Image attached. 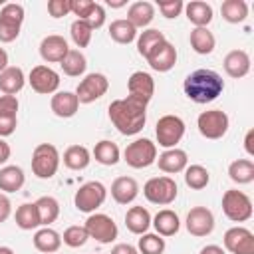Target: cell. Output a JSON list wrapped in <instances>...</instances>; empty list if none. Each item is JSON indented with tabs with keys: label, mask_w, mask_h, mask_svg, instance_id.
Masks as SVG:
<instances>
[{
	"label": "cell",
	"mask_w": 254,
	"mask_h": 254,
	"mask_svg": "<svg viewBox=\"0 0 254 254\" xmlns=\"http://www.w3.org/2000/svg\"><path fill=\"white\" fill-rule=\"evenodd\" d=\"M107 113L121 135H137L147 123V103L133 95L111 101Z\"/></svg>",
	"instance_id": "6da1fadb"
},
{
	"label": "cell",
	"mask_w": 254,
	"mask_h": 254,
	"mask_svg": "<svg viewBox=\"0 0 254 254\" xmlns=\"http://www.w3.org/2000/svg\"><path fill=\"white\" fill-rule=\"evenodd\" d=\"M185 95L194 103H210L224 91V79L214 69H194L185 77Z\"/></svg>",
	"instance_id": "7a4b0ae2"
},
{
	"label": "cell",
	"mask_w": 254,
	"mask_h": 254,
	"mask_svg": "<svg viewBox=\"0 0 254 254\" xmlns=\"http://www.w3.org/2000/svg\"><path fill=\"white\" fill-rule=\"evenodd\" d=\"M60 151L52 143H40L32 153V173L38 179H52L60 169Z\"/></svg>",
	"instance_id": "3957f363"
},
{
	"label": "cell",
	"mask_w": 254,
	"mask_h": 254,
	"mask_svg": "<svg viewBox=\"0 0 254 254\" xmlns=\"http://www.w3.org/2000/svg\"><path fill=\"white\" fill-rule=\"evenodd\" d=\"M222 212L232 222H246L252 218L254 206L246 192L238 189H230L222 194Z\"/></svg>",
	"instance_id": "277c9868"
},
{
	"label": "cell",
	"mask_w": 254,
	"mask_h": 254,
	"mask_svg": "<svg viewBox=\"0 0 254 254\" xmlns=\"http://www.w3.org/2000/svg\"><path fill=\"white\" fill-rule=\"evenodd\" d=\"M143 194L149 202L167 206V204L175 202V198L179 194V187H177L175 179H171L167 175L165 177H153L143 185Z\"/></svg>",
	"instance_id": "5b68a950"
},
{
	"label": "cell",
	"mask_w": 254,
	"mask_h": 254,
	"mask_svg": "<svg viewBox=\"0 0 254 254\" xmlns=\"http://www.w3.org/2000/svg\"><path fill=\"white\" fill-rule=\"evenodd\" d=\"M123 161L133 169H147L157 161V145L151 139H135L123 151Z\"/></svg>",
	"instance_id": "8992f818"
},
{
	"label": "cell",
	"mask_w": 254,
	"mask_h": 254,
	"mask_svg": "<svg viewBox=\"0 0 254 254\" xmlns=\"http://www.w3.org/2000/svg\"><path fill=\"white\" fill-rule=\"evenodd\" d=\"M107 198V189L103 183L99 181H89L85 185H81L77 190H75V196H73V204L79 212H95Z\"/></svg>",
	"instance_id": "52a82bcc"
},
{
	"label": "cell",
	"mask_w": 254,
	"mask_h": 254,
	"mask_svg": "<svg viewBox=\"0 0 254 254\" xmlns=\"http://www.w3.org/2000/svg\"><path fill=\"white\" fill-rule=\"evenodd\" d=\"M24 22V6L16 2H8L0 10V42L10 44L20 36Z\"/></svg>",
	"instance_id": "ba28073f"
},
{
	"label": "cell",
	"mask_w": 254,
	"mask_h": 254,
	"mask_svg": "<svg viewBox=\"0 0 254 254\" xmlns=\"http://www.w3.org/2000/svg\"><path fill=\"white\" fill-rule=\"evenodd\" d=\"M196 127H198V133L206 139H222L230 127V119L228 115L222 111V109H208V111H202L196 119Z\"/></svg>",
	"instance_id": "9c48e42d"
},
{
	"label": "cell",
	"mask_w": 254,
	"mask_h": 254,
	"mask_svg": "<svg viewBox=\"0 0 254 254\" xmlns=\"http://www.w3.org/2000/svg\"><path fill=\"white\" fill-rule=\"evenodd\" d=\"M155 135H157V143L165 149H175L177 143L183 139L185 135V121L179 115H163L159 117L157 125H155Z\"/></svg>",
	"instance_id": "30bf717a"
},
{
	"label": "cell",
	"mask_w": 254,
	"mask_h": 254,
	"mask_svg": "<svg viewBox=\"0 0 254 254\" xmlns=\"http://www.w3.org/2000/svg\"><path fill=\"white\" fill-rule=\"evenodd\" d=\"M83 226H85L89 238L97 240L99 244H111L119 234L115 220L103 212H91Z\"/></svg>",
	"instance_id": "8fae6325"
},
{
	"label": "cell",
	"mask_w": 254,
	"mask_h": 254,
	"mask_svg": "<svg viewBox=\"0 0 254 254\" xmlns=\"http://www.w3.org/2000/svg\"><path fill=\"white\" fill-rule=\"evenodd\" d=\"M109 89V79L99 73V71H93V73H87L75 87V95H77V101L79 103H93L97 101L99 97H103Z\"/></svg>",
	"instance_id": "7c38bea8"
},
{
	"label": "cell",
	"mask_w": 254,
	"mask_h": 254,
	"mask_svg": "<svg viewBox=\"0 0 254 254\" xmlns=\"http://www.w3.org/2000/svg\"><path fill=\"white\" fill-rule=\"evenodd\" d=\"M28 81L32 85V89L36 93H42V95H50V93H56L58 87H60V73L54 71L50 65H34L30 75H28Z\"/></svg>",
	"instance_id": "4fadbf2b"
},
{
	"label": "cell",
	"mask_w": 254,
	"mask_h": 254,
	"mask_svg": "<svg viewBox=\"0 0 254 254\" xmlns=\"http://www.w3.org/2000/svg\"><path fill=\"white\" fill-rule=\"evenodd\" d=\"M185 226L196 238L208 236L214 230V214L206 206H192L189 210V214H187Z\"/></svg>",
	"instance_id": "5bb4252c"
},
{
	"label": "cell",
	"mask_w": 254,
	"mask_h": 254,
	"mask_svg": "<svg viewBox=\"0 0 254 254\" xmlns=\"http://www.w3.org/2000/svg\"><path fill=\"white\" fill-rule=\"evenodd\" d=\"M145 60H147V64L151 65V69L165 73V71L173 69L175 64H177V48H175L169 40H165V42L157 44V46L147 54Z\"/></svg>",
	"instance_id": "9a60e30c"
},
{
	"label": "cell",
	"mask_w": 254,
	"mask_h": 254,
	"mask_svg": "<svg viewBox=\"0 0 254 254\" xmlns=\"http://www.w3.org/2000/svg\"><path fill=\"white\" fill-rule=\"evenodd\" d=\"M224 248L232 254H254V234L244 226H232L224 232Z\"/></svg>",
	"instance_id": "2e32d148"
},
{
	"label": "cell",
	"mask_w": 254,
	"mask_h": 254,
	"mask_svg": "<svg viewBox=\"0 0 254 254\" xmlns=\"http://www.w3.org/2000/svg\"><path fill=\"white\" fill-rule=\"evenodd\" d=\"M67 52H69V46L64 36L50 34L40 42V56L48 64H60Z\"/></svg>",
	"instance_id": "e0dca14e"
},
{
	"label": "cell",
	"mask_w": 254,
	"mask_h": 254,
	"mask_svg": "<svg viewBox=\"0 0 254 254\" xmlns=\"http://www.w3.org/2000/svg\"><path fill=\"white\" fill-rule=\"evenodd\" d=\"M127 91H129V95L141 99L143 103H149L155 95V81H153L151 73L133 71L131 77L127 79Z\"/></svg>",
	"instance_id": "ac0fdd59"
},
{
	"label": "cell",
	"mask_w": 254,
	"mask_h": 254,
	"mask_svg": "<svg viewBox=\"0 0 254 254\" xmlns=\"http://www.w3.org/2000/svg\"><path fill=\"white\" fill-rule=\"evenodd\" d=\"M50 107H52L54 115H58L62 119H69V117H73L77 113L79 101H77L75 91H56L52 95Z\"/></svg>",
	"instance_id": "d6986e66"
},
{
	"label": "cell",
	"mask_w": 254,
	"mask_h": 254,
	"mask_svg": "<svg viewBox=\"0 0 254 254\" xmlns=\"http://www.w3.org/2000/svg\"><path fill=\"white\" fill-rule=\"evenodd\" d=\"M157 165H159V169L163 171V173H169V175H175V173H181V171H185L187 169V165H189V155H187V151H183V149H165L161 155H159V159L155 161Z\"/></svg>",
	"instance_id": "ffe728a7"
},
{
	"label": "cell",
	"mask_w": 254,
	"mask_h": 254,
	"mask_svg": "<svg viewBox=\"0 0 254 254\" xmlns=\"http://www.w3.org/2000/svg\"><path fill=\"white\" fill-rule=\"evenodd\" d=\"M222 65H224V71L230 77L240 79V77L248 75V71H250V56L244 50H232L224 56Z\"/></svg>",
	"instance_id": "44dd1931"
},
{
	"label": "cell",
	"mask_w": 254,
	"mask_h": 254,
	"mask_svg": "<svg viewBox=\"0 0 254 254\" xmlns=\"http://www.w3.org/2000/svg\"><path fill=\"white\" fill-rule=\"evenodd\" d=\"M139 194V185L133 177H117L111 183V196L117 204H129L137 198Z\"/></svg>",
	"instance_id": "7402d4cb"
},
{
	"label": "cell",
	"mask_w": 254,
	"mask_h": 254,
	"mask_svg": "<svg viewBox=\"0 0 254 254\" xmlns=\"http://www.w3.org/2000/svg\"><path fill=\"white\" fill-rule=\"evenodd\" d=\"M155 18V6L147 0H139V2H133L127 10V22L133 26V28H147Z\"/></svg>",
	"instance_id": "603a6c76"
},
{
	"label": "cell",
	"mask_w": 254,
	"mask_h": 254,
	"mask_svg": "<svg viewBox=\"0 0 254 254\" xmlns=\"http://www.w3.org/2000/svg\"><path fill=\"white\" fill-rule=\"evenodd\" d=\"M185 14H187L189 22L194 24V28H206L214 18L212 6L202 0H192V2L185 4Z\"/></svg>",
	"instance_id": "cb8c5ba5"
},
{
	"label": "cell",
	"mask_w": 254,
	"mask_h": 254,
	"mask_svg": "<svg viewBox=\"0 0 254 254\" xmlns=\"http://www.w3.org/2000/svg\"><path fill=\"white\" fill-rule=\"evenodd\" d=\"M151 212L145 208V206H131L127 212H125V226L129 232L133 234H145L151 226Z\"/></svg>",
	"instance_id": "d4e9b609"
},
{
	"label": "cell",
	"mask_w": 254,
	"mask_h": 254,
	"mask_svg": "<svg viewBox=\"0 0 254 254\" xmlns=\"http://www.w3.org/2000/svg\"><path fill=\"white\" fill-rule=\"evenodd\" d=\"M24 83H26V75L18 65H8L0 73V91L4 95H16L18 91H22Z\"/></svg>",
	"instance_id": "484cf974"
},
{
	"label": "cell",
	"mask_w": 254,
	"mask_h": 254,
	"mask_svg": "<svg viewBox=\"0 0 254 254\" xmlns=\"http://www.w3.org/2000/svg\"><path fill=\"white\" fill-rule=\"evenodd\" d=\"M151 224L155 226L157 234L159 236H173L179 232L181 228V220H179V214L171 208H163L155 214V218L151 220Z\"/></svg>",
	"instance_id": "4316f807"
},
{
	"label": "cell",
	"mask_w": 254,
	"mask_h": 254,
	"mask_svg": "<svg viewBox=\"0 0 254 254\" xmlns=\"http://www.w3.org/2000/svg\"><path fill=\"white\" fill-rule=\"evenodd\" d=\"M34 246L36 250L44 252V254H54L60 250L62 246V234L50 226H44L40 230H36L34 234Z\"/></svg>",
	"instance_id": "83f0119b"
},
{
	"label": "cell",
	"mask_w": 254,
	"mask_h": 254,
	"mask_svg": "<svg viewBox=\"0 0 254 254\" xmlns=\"http://www.w3.org/2000/svg\"><path fill=\"white\" fill-rule=\"evenodd\" d=\"M26 175L16 165H6L0 169V190L2 192H16L24 187Z\"/></svg>",
	"instance_id": "f1b7e54d"
},
{
	"label": "cell",
	"mask_w": 254,
	"mask_h": 254,
	"mask_svg": "<svg viewBox=\"0 0 254 254\" xmlns=\"http://www.w3.org/2000/svg\"><path fill=\"white\" fill-rule=\"evenodd\" d=\"M91 161V153L83 145H69L64 151V165L71 171H83Z\"/></svg>",
	"instance_id": "f546056e"
},
{
	"label": "cell",
	"mask_w": 254,
	"mask_h": 254,
	"mask_svg": "<svg viewBox=\"0 0 254 254\" xmlns=\"http://www.w3.org/2000/svg\"><path fill=\"white\" fill-rule=\"evenodd\" d=\"M93 157L99 165H105V167H113L119 163L121 159V151L117 147V143L109 141V139H103L99 143H95L93 147Z\"/></svg>",
	"instance_id": "4dcf8cb0"
},
{
	"label": "cell",
	"mask_w": 254,
	"mask_h": 254,
	"mask_svg": "<svg viewBox=\"0 0 254 254\" xmlns=\"http://www.w3.org/2000/svg\"><path fill=\"white\" fill-rule=\"evenodd\" d=\"M189 42H190V48H192L196 54H200V56L212 54V50H214V46H216V38H214V34H212L208 28H194V30L190 32Z\"/></svg>",
	"instance_id": "1f68e13d"
},
{
	"label": "cell",
	"mask_w": 254,
	"mask_h": 254,
	"mask_svg": "<svg viewBox=\"0 0 254 254\" xmlns=\"http://www.w3.org/2000/svg\"><path fill=\"white\" fill-rule=\"evenodd\" d=\"M228 177L236 185H248L254 181V163L250 159H236L228 165Z\"/></svg>",
	"instance_id": "d6a6232c"
},
{
	"label": "cell",
	"mask_w": 254,
	"mask_h": 254,
	"mask_svg": "<svg viewBox=\"0 0 254 254\" xmlns=\"http://www.w3.org/2000/svg\"><path fill=\"white\" fill-rule=\"evenodd\" d=\"M16 224L22 230H34L38 226H42L40 222V214H38V206L36 202H24L16 208Z\"/></svg>",
	"instance_id": "836d02e7"
},
{
	"label": "cell",
	"mask_w": 254,
	"mask_h": 254,
	"mask_svg": "<svg viewBox=\"0 0 254 254\" xmlns=\"http://www.w3.org/2000/svg\"><path fill=\"white\" fill-rule=\"evenodd\" d=\"M62 69L65 75L69 77H79L81 73H85V67H87V60L85 56L79 52V50H69L65 54V58L60 62Z\"/></svg>",
	"instance_id": "e575fe53"
},
{
	"label": "cell",
	"mask_w": 254,
	"mask_h": 254,
	"mask_svg": "<svg viewBox=\"0 0 254 254\" xmlns=\"http://www.w3.org/2000/svg\"><path fill=\"white\" fill-rule=\"evenodd\" d=\"M220 14L230 24H240L248 18V4L244 0H224L220 6Z\"/></svg>",
	"instance_id": "d590c367"
},
{
	"label": "cell",
	"mask_w": 254,
	"mask_h": 254,
	"mask_svg": "<svg viewBox=\"0 0 254 254\" xmlns=\"http://www.w3.org/2000/svg\"><path fill=\"white\" fill-rule=\"evenodd\" d=\"M109 36L117 44H131L137 40V28H133L125 18H119L109 24Z\"/></svg>",
	"instance_id": "8d00e7d4"
},
{
	"label": "cell",
	"mask_w": 254,
	"mask_h": 254,
	"mask_svg": "<svg viewBox=\"0 0 254 254\" xmlns=\"http://www.w3.org/2000/svg\"><path fill=\"white\" fill-rule=\"evenodd\" d=\"M36 206H38V214H40L42 226H50L52 222L58 220V216H60V202L54 196H40L36 200Z\"/></svg>",
	"instance_id": "74e56055"
},
{
	"label": "cell",
	"mask_w": 254,
	"mask_h": 254,
	"mask_svg": "<svg viewBox=\"0 0 254 254\" xmlns=\"http://www.w3.org/2000/svg\"><path fill=\"white\" fill-rule=\"evenodd\" d=\"M165 34L161 30H155V28H149V30H143L139 36H137V52L139 56L147 58V54L161 42H165Z\"/></svg>",
	"instance_id": "f35d334b"
},
{
	"label": "cell",
	"mask_w": 254,
	"mask_h": 254,
	"mask_svg": "<svg viewBox=\"0 0 254 254\" xmlns=\"http://www.w3.org/2000/svg\"><path fill=\"white\" fill-rule=\"evenodd\" d=\"M208 181H210V175H208V171L202 165H187V169H185V183H187L189 189L200 190V189H204L208 185Z\"/></svg>",
	"instance_id": "ab89813d"
},
{
	"label": "cell",
	"mask_w": 254,
	"mask_h": 254,
	"mask_svg": "<svg viewBox=\"0 0 254 254\" xmlns=\"http://www.w3.org/2000/svg\"><path fill=\"white\" fill-rule=\"evenodd\" d=\"M137 250L141 254H163L165 252V238L157 232H145L141 234L137 242Z\"/></svg>",
	"instance_id": "60d3db41"
},
{
	"label": "cell",
	"mask_w": 254,
	"mask_h": 254,
	"mask_svg": "<svg viewBox=\"0 0 254 254\" xmlns=\"http://www.w3.org/2000/svg\"><path fill=\"white\" fill-rule=\"evenodd\" d=\"M69 34H71V40L77 48H87L89 42H91L93 30L85 20H73L71 26H69Z\"/></svg>",
	"instance_id": "b9f144b4"
},
{
	"label": "cell",
	"mask_w": 254,
	"mask_h": 254,
	"mask_svg": "<svg viewBox=\"0 0 254 254\" xmlns=\"http://www.w3.org/2000/svg\"><path fill=\"white\" fill-rule=\"evenodd\" d=\"M87 238H89V234H87L85 226H79V224L67 226V228L64 230V234H62V242H64L65 246H69V248H79V246H83V244L87 242Z\"/></svg>",
	"instance_id": "7bdbcfd3"
},
{
	"label": "cell",
	"mask_w": 254,
	"mask_h": 254,
	"mask_svg": "<svg viewBox=\"0 0 254 254\" xmlns=\"http://www.w3.org/2000/svg\"><path fill=\"white\" fill-rule=\"evenodd\" d=\"M157 6L161 10V14L165 18H169V20L181 16V12L185 10V4L181 0H161V2H157Z\"/></svg>",
	"instance_id": "ee69618b"
},
{
	"label": "cell",
	"mask_w": 254,
	"mask_h": 254,
	"mask_svg": "<svg viewBox=\"0 0 254 254\" xmlns=\"http://www.w3.org/2000/svg\"><path fill=\"white\" fill-rule=\"evenodd\" d=\"M95 2L91 0H69V12H73L77 16V20H85L91 10H93Z\"/></svg>",
	"instance_id": "f6af8a7d"
},
{
	"label": "cell",
	"mask_w": 254,
	"mask_h": 254,
	"mask_svg": "<svg viewBox=\"0 0 254 254\" xmlns=\"http://www.w3.org/2000/svg\"><path fill=\"white\" fill-rule=\"evenodd\" d=\"M18 127V115H4L0 113V139L12 135Z\"/></svg>",
	"instance_id": "bcb514c9"
},
{
	"label": "cell",
	"mask_w": 254,
	"mask_h": 254,
	"mask_svg": "<svg viewBox=\"0 0 254 254\" xmlns=\"http://www.w3.org/2000/svg\"><path fill=\"white\" fill-rule=\"evenodd\" d=\"M48 12L52 18H62L69 14V0H50L48 2Z\"/></svg>",
	"instance_id": "7dc6e473"
},
{
	"label": "cell",
	"mask_w": 254,
	"mask_h": 254,
	"mask_svg": "<svg viewBox=\"0 0 254 254\" xmlns=\"http://www.w3.org/2000/svg\"><path fill=\"white\" fill-rule=\"evenodd\" d=\"M85 22L91 26V30L101 28V26H103V22H105V8H103L101 4H97V2H95L93 10H91V14L85 18Z\"/></svg>",
	"instance_id": "c3c4849f"
},
{
	"label": "cell",
	"mask_w": 254,
	"mask_h": 254,
	"mask_svg": "<svg viewBox=\"0 0 254 254\" xmlns=\"http://www.w3.org/2000/svg\"><path fill=\"white\" fill-rule=\"evenodd\" d=\"M18 99L16 95H0V113L4 115H18Z\"/></svg>",
	"instance_id": "681fc988"
},
{
	"label": "cell",
	"mask_w": 254,
	"mask_h": 254,
	"mask_svg": "<svg viewBox=\"0 0 254 254\" xmlns=\"http://www.w3.org/2000/svg\"><path fill=\"white\" fill-rule=\"evenodd\" d=\"M10 212H12V202H10V198H8L4 192H0V224L8 220Z\"/></svg>",
	"instance_id": "f907efd6"
},
{
	"label": "cell",
	"mask_w": 254,
	"mask_h": 254,
	"mask_svg": "<svg viewBox=\"0 0 254 254\" xmlns=\"http://www.w3.org/2000/svg\"><path fill=\"white\" fill-rule=\"evenodd\" d=\"M111 254H139V250L127 242H121V244H115L111 248Z\"/></svg>",
	"instance_id": "816d5d0a"
},
{
	"label": "cell",
	"mask_w": 254,
	"mask_h": 254,
	"mask_svg": "<svg viewBox=\"0 0 254 254\" xmlns=\"http://www.w3.org/2000/svg\"><path fill=\"white\" fill-rule=\"evenodd\" d=\"M252 139H254V129H248L246 131V137H244V149L250 157H254V145H252Z\"/></svg>",
	"instance_id": "f5cc1de1"
},
{
	"label": "cell",
	"mask_w": 254,
	"mask_h": 254,
	"mask_svg": "<svg viewBox=\"0 0 254 254\" xmlns=\"http://www.w3.org/2000/svg\"><path fill=\"white\" fill-rule=\"evenodd\" d=\"M10 145L4 141V139H0V165H4L8 159H10Z\"/></svg>",
	"instance_id": "db71d44e"
},
{
	"label": "cell",
	"mask_w": 254,
	"mask_h": 254,
	"mask_svg": "<svg viewBox=\"0 0 254 254\" xmlns=\"http://www.w3.org/2000/svg\"><path fill=\"white\" fill-rule=\"evenodd\" d=\"M198 254H224V250H222L220 246H216V244H208V246H204Z\"/></svg>",
	"instance_id": "11a10c76"
},
{
	"label": "cell",
	"mask_w": 254,
	"mask_h": 254,
	"mask_svg": "<svg viewBox=\"0 0 254 254\" xmlns=\"http://www.w3.org/2000/svg\"><path fill=\"white\" fill-rule=\"evenodd\" d=\"M6 67H8V54H6L4 48H0V73H2Z\"/></svg>",
	"instance_id": "9f6ffc18"
},
{
	"label": "cell",
	"mask_w": 254,
	"mask_h": 254,
	"mask_svg": "<svg viewBox=\"0 0 254 254\" xmlns=\"http://www.w3.org/2000/svg\"><path fill=\"white\" fill-rule=\"evenodd\" d=\"M127 2H111V0H107V6H111V8H121V6H125Z\"/></svg>",
	"instance_id": "6f0895ef"
},
{
	"label": "cell",
	"mask_w": 254,
	"mask_h": 254,
	"mask_svg": "<svg viewBox=\"0 0 254 254\" xmlns=\"http://www.w3.org/2000/svg\"><path fill=\"white\" fill-rule=\"evenodd\" d=\"M0 254H14V250L10 246H0Z\"/></svg>",
	"instance_id": "680465c9"
}]
</instances>
